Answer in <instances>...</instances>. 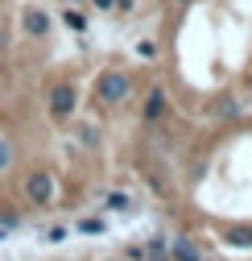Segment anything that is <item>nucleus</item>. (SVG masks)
I'll return each instance as SVG.
<instances>
[{
  "mask_svg": "<svg viewBox=\"0 0 252 261\" xmlns=\"http://www.w3.org/2000/svg\"><path fill=\"white\" fill-rule=\"evenodd\" d=\"M133 91V83H129V75L124 71H104L100 75V83H96V95L104 104H124V95Z\"/></svg>",
  "mask_w": 252,
  "mask_h": 261,
  "instance_id": "1",
  "label": "nucleus"
},
{
  "mask_svg": "<svg viewBox=\"0 0 252 261\" xmlns=\"http://www.w3.org/2000/svg\"><path fill=\"white\" fill-rule=\"evenodd\" d=\"M25 199H29V203H38V207L50 203V199H54V178H50L46 170H34V174L25 178Z\"/></svg>",
  "mask_w": 252,
  "mask_h": 261,
  "instance_id": "2",
  "label": "nucleus"
},
{
  "mask_svg": "<svg viewBox=\"0 0 252 261\" xmlns=\"http://www.w3.org/2000/svg\"><path fill=\"white\" fill-rule=\"evenodd\" d=\"M50 112H54L58 120H67V116L75 112V87H71V83H58V87L50 91Z\"/></svg>",
  "mask_w": 252,
  "mask_h": 261,
  "instance_id": "3",
  "label": "nucleus"
},
{
  "mask_svg": "<svg viewBox=\"0 0 252 261\" xmlns=\"http://www.w3.org/2000/svg\"><path fill=\"white\" fill-rule=\"evenodd\" d=\"M166 112H170V95H166L162 87H153V91L145 95V120L153 124V120H162Z\"/></svg>",
  "mask_w": 252,
  "mask_h": 261,
  "instance_id": "4",
  "label": "nucleus"
},
{
  "mask_svg": "<svg viewBox=\"0 0 252 261\" xmlns=\"http://www.w3.org/2000/svg\"><path fill=\"white\" fill-rule=\"evenodd\" d=\"M228 245L232 249H252V228H228Z\"/></svg>",
  "mask_w": 252,
  "mask_h": 261,
  "instance_id": "5",
  "label": "nucleus"
},
{
  "mask_svg": "<svg viewBox=\"0 0 252 261\" xmlns=\"http://www.w3.org/2000/svg\"><path fill=\"white\" fill-rule=\"evenodd\" d=\"M104 207H108V212H129L133 199H129L124 191H108V195H104Z\"/></svg>",
  "mask_w": 252,
  "mask_h": 261,
  "instance_id": "6",
  "label": "nucleus"
},
{
  "mask_svg": "<svg viewBox=\"0 0 252 261\" xmlns=\"http://www.w3.org/2000/svg\"><path fill=\"white\" fill-rule=\"evenodd\" d=\"M170 253H174V261H203V257H199V249H195L191 241H174V249H170Z\"/></svg>",
  "mask_w": 252,
  "mask_h": 261,
  "instance_id": "7",
  "label": "nucleus"
},
{
  "mask_svg": "<svg viewBox=\"0 0 252 261\" xmlns=\"http://www.w3.org/2000/svg\"><path fill=\"white\" fill-rule=\"evenodd\" d=\"M25 29H29V34H34V38H42L46 29H50V21H46L42 13H25Z\"/></svg>",
  "mask_w": 252,
  "mask_h": 261,
  "instance_id": "8",
  "label": "nucleus"
},
{
  "mask_svg": "<svg viewBox=\"0 0 252 261\" xmlns=\"http://www.w3.org/2000/svg\"><path fill=\"white\" fill-rule=\"evenodd\" d=\"M9 166H13V145L0 137V170H9Z\"/></svg>",
  "mask_w": 252,
  "mask_h": 261,
  "instance_id": "9",
  "label": "nucleus"
},
{
  "mask_svg": "<svg viewBox=\"0 0 252 261\" xmlns=\"http://www.w3.org/2000/svg\"><path fill=\"white\" fill-rule=\"evenodd\" d=\"M46 241H50V245H58V241H67V228H62V224L46 228Z\"/></svg>",
  "mask_w": 252,
  "mask_h": 261,
  "instance_id": "10",
  "label": "nucleus"
},
{
  "mask_svg": "<svg viewBox=\"0 0 252 261\" xmlns=\"http://www.w3.org/2000/svg\"><path fill=\"white\" fill-rule=\"evenodd\" d=\"M79 232H87V237H91V232H104V220H83Z\"/></svg>",
  "mask_w": 252,
  "mask_h": 261,
  "instance_id": "11",
  "label": "nucleus"
},
{
  "mask_svg": "<svg viewBox=\"0 0 252 261\" xmlns=\"http://www.w3.org/2000/svg\"><path fill=\"white\" fill-rule=\"evenodd\" d=\"M149 253H153V257H162V253H166V241H162V237H153V241H149Z\"/></svg>",
  "mask_w": 252,
  "mask_h": 261,
  "instance_id": "12",
  "label": "nucleus"
},
{
  "mask_svg": "<svg viewBox=\"0 0 252 261\" xmlns=\"http://www.w3.org/2000/svg\"><path fill=\"white\" fill-rule=\"evenodd\" d=\"M96 9H116V5H112V0H96Z\"/></svg>",
  "mask_w": 252,
  "mask_h": 261,
  "instance_id": "13",
  "label": "nucleus"
},
{
  "mask_svg": "<svg viewBox=\"0 0 252 261\" xmlns=\"http://www.w3.org/2000/svg\"><path fill=\"white\" fill-rule=\"evenodd\" d=\"M0 241H5V228H0Z\"/></svg>",
  "mask_w": 252,
  "mask_h": 261,
  "instance_id": "14",
  "label": "nucleus"
}]
</instances>
